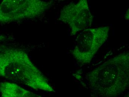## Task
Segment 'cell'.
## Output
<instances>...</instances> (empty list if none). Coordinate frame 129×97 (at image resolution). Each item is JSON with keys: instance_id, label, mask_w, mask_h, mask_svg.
<instances>
[{"instance_id": "8992f818", "label": "cell", "mask_w": 129, "mask_h": 97, "mask_svg": "<svg viewBox=\"0 0 129 97\" xmlns=\"http://www.w3.org/2000/svg\"><path fill=\"white\" fill-rule=\"evenodd\" d=\"M0 94L1 97H42L18 84L11 82L0 83Z\"/></svg>"}, {"instance_id": "7a4b0ae2", "label": "cell", "mask_w": 129, "mask_h": 97, "mask_svg": "<svg viewBox=\"0 0 129 97\" xmlns=\"http://www.w3.org/2000/svg\"><path fill=\"white\" fill-rule=\"evenodd\" d=\"M89 79L93 91L99 96L120 95L129 86L128 54L105 62L91 72Z\"/></svg>"}, {"instance_id": "52a82bcc", "label": "cell", "mask_w": 129, "mask_h": 97, "mask_svg": "<svg viewBox=\"0 0 129 97\" xmlns=\"http://www.w3.org/2000/svg\"><path fill=\"white\" fill-rule=\"evenodd\" d=\"M127 97H128V96H127Z\"/></svg>"}, {"instance_id": "3957f363", "label": "cell", "mask_w": 129, "mask_h": 97, "mask_svg": "<svg viewBox=\"0 0 129 97\" xmlns=\"http://www.w3.org/2000/svg\"><path fill=\"white\" fill-rule=\"evenodd\" d=\"M49 5L40 0H4L0 4V24L37 18Z\"/></svg>"}, {"instance_id": "6da1fadb", "label": "cell", "mask_w": 129, "mask_h": 97, "mask_svg": "<svg viewBox=\"0 0 129 97\" xmlns=\"http://www.w3.org/2000/svg\"><path fill=\"white\" fill-rule=\"evenodd\" d=\"M0 77L35 90L55 92L48 79L22 50L7 48L0 51Z\"/></svg>"}, {"instance_id": "5b68a950", "label": "cell", "mask_w": 129, "mask_h": 97, "mask_svg": "<svg viewBox=\"0 0 129 97\" xmlns=\"http://www.w3.org/2000/svg\"><path fill=\"white\" fill-rule=\"evenodd\" d=\"M60 19L70 26L73 34L90 26L92 16L86 1L65 6L60 11Z\"/></svg>"}, {"instance_id": "277c9868", "label": "cell", "mask_w": 129, "mask_h": 97, "mask_svg": "<svg viewBox=\"0 0 129 97\" xmlns=\"http://www.w3.org/2000/svg\"><path fill=\"white\" fill-rule=\"evenodd\" d=\"M108 32V27L85 29L78 36L77 45L72 52L75 59L81 64H89L106 41Z\"/></svg>"}]
</instances>
